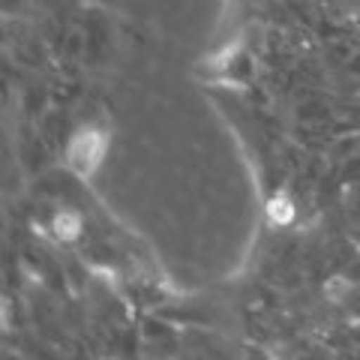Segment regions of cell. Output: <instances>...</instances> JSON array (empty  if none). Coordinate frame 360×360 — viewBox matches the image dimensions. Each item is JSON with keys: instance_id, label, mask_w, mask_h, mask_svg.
<instances>
[{"instance_id": "obj_1", "label": "cell", "mask_w": 360, "mask_h": 360, "mask_svg": "<svg viewBox=\"0 0 360 360\" xmlns=\"http://www.w3.org/2000/svg\"><path fill=\"white\" fill-rule=\"evenodd\" d=\"M105 150H108V132L99 127H82L66 141V165L78 177H90L103 165Z\"/></svg>"}, {"instance_id": "obj_2", "label": "cell", "mask_w": 360, "mask_h": 360, "mask_svg": "<svg viewBox=\"0 0 360 360\" xmlns=\"http://www.w3.org/2000/svg\"><path fill=\"white\" fill-rule=\"evenodd\" d=\"M49 144H45V139L39 135V129H37V123L33 127H21V132H18V141H15V153H18V162H21V168H25L27 174H39L42 168H45V162H49Z\"/></svg>"}, {"instance_id": "obj_3", "label": "cell", "mask_w": 360, "mask_h": 360, "mask_svg": "<svg viewBox=\"0 0 360 360\" xmlns=\"http://www.w3.org/2000/svg\"><path fill=\"white\" fill-rule=\"evenodd\" d=\"M217 63H219V78L229 84H250L255 78V58L246 45H234Z\"/></svg>"}, {"instance_id": "obj_4", "label": "cell", "mask_w": 360, "mask_h": 360, "mask_svg": "<svg viewBox=\"0 0 360 360\" xmlns=\"http://www.w3.org/2000/svg\"><path fill=\"white\" fill-rule=\"evenodd\" d=\"M84 30H87V58L96 60L99 54L108 49V37H111V27L105 15H99V9H90V15L82 21Z\"/></svg>"}, {"instance_id": "obj_5", "label": "cell", "mask_w": 360, "mask_h": 360, "mask_svg": "<svg viewBox=\"0 0 360 360\" xmlns=\"http://www.w3.org/2000/svg\"><path fill=\"white\" fill-rule=\"evenodd\" d=\"M51 234H54L58 240H63V243L78 240V238L84 234V219H82V213L72 210V207H60V210L51 217Z\"/></svg>"}, {"instance_id": "obj_6", "label": "cell", "mask_w": 360, "mask_h": 360, "mask_svg": "<svg viewBox=\"0 0 360 360\" xmlns=\"http://www.w3.org/2000/svg\"><path fill=\"white\" fill-rule=\"evenodd\" d=\"M78 90H82V87H78L75 78H63V75H60L58 82H51V84H49L51 105H70L72 99L78 96Z\"/></svg>"}, {"instance_id": "obj_7", "label": "cell", "mask_w": 360, "mask_h": 360, "mask_svg": "<svg viewBox=\"0 0 360 360\" xmlns=\"http://www.w3.org/2000/svg\"><path fill=\"white\" fill-rule=\"evenodd\" d=\"M267 210H270V219H274L276 225H288L291 219L297 217V207H295V201H291L288 195H274L270 198V205H267Z\"/></svg>"}, {"instance_id": "obj_8", "label": "cell", "mask_w": 360, "mask_h": 360, "mask_svg": "<svg viewBox=\"0 0 360 360\" xmlns=\"http://www.w3.org/2000/svg\"><path fill=\"white\" fill-rule=\"evenodd\" d=\"M345 72H348V75H354V78H360V49L345 60Z\"/></svg>"}, {"instance_id": "obj_9", "label": "cell", "mask_w": 360, "mask_h": 360, "mask_svg": "<svg viewBox=\"0 0 360 360\" xmlns=\"http://www.w3.org/2000/svg\"><path fill=\"white\" fill-rule=\"evenodd\" d=\"M4 13L6 15H18L21 13V0H4Z\"/></svg>"}, {"instance_id": "obj_10", "label": "cell", "mask_w": 360, "mask_h": 360, "mask_svg": "<svg viewBox=\"0 0 360 360\" xmlns=\"http://www.w3.org/2000/svg\"><path fill=\"white\" fill-rule=\"evenodd\" d=\"M222 4H231V0H222Z\"/></svg>"}]
</instances>
